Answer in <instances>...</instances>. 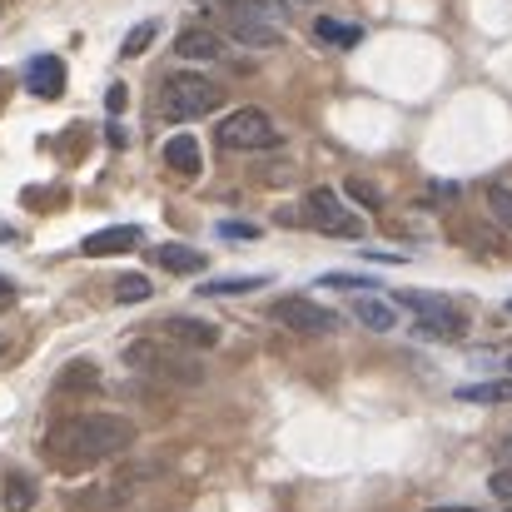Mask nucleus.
Returning a JSON list of instances; mask_svg holds the SVG:
<instances>
[{
  "label": "nucleus",
  "mask_w": 512,
  "mask_h": 512,
  "mask_svg": "<svg viewBox=\"0 0 512 512\" xmlns=\"http://www.w3.org/2000/svg\"><path fill=\"white\" fill-rule=\"evenodd\" d=\"M130 443H135V423H130V418L80 413V418L55 423V428L40 438V453H45L60 473H80V468H95V463H105V458H120Z\"/></svg>",
  "instance_id": "f257e3e1"
},
{
  "label": "nucleus",
  "mask_w": 512,
  "mask_h": 512,
  "mask_svg": "<svg viewBox=\"0 0 512 512\" xmlns=\"http://www.w3.org/2000/svg\"><path fill=\"white\" fill-rule=\"evenodd\" d=\"M219 15H224V30L249 45V50H274L284 40V20H289V5L284 0H214Z\"/></svg>",
  "instance_id": "f03ea898"
},
{
  "label": "nucleus",
  "mask_w": 512,
  "mask_h": 512,
  "mask_svg": "<svg viewBox=\"0 0 512 512\" xmlns=\"http://www.w3.org/2000/svg\"><path fill=\"white\" fill-rule=\"evenodd\" d=\"M125 368L150 373V378H160V383H179V388L204 383V363L189 358V348H179V343H174V348H165V343H155V339L125 343Z\"/></svg>",
  "instance_id": "7ed1b4c3"
},
{
  "label": "nucleus",
  "mask_w": 512,
  "mask_h": 512,
  "mask_svg": "<svg viewBox=\"0 0 512 512\" xmlns=\"http://www.w3.org/2000/svg\"><path fill=\"white\" fill-rule=\"evenodd\" d=\"M224 105V90L209 80V75H194V70H179L160 85V115L184 125V120H204Z\"/></svg>",
  "instance_id": "20e7f679"
},
{
  "label": "nucleus",
  "mask_w": 512,
  "mask_h": 512,
  "mask_svg": "<svg viewBox=\"0 0 512 512\" xmlns=\"http://www.w3.org/2000/svg\"><path fill=\"white\" fill-rule=\"evenodd\" d=\"M214 140H219V150H239V155H249V150H274V145H279V125L269 120V110L244 105V110H234V115L219 120Z\"/></svg>",
  "instance_id": "39448f33"
},
{
  "label": "nucleus",
  "mask_w": 512,
  "mask_h": 512,
  "mask_svg": "<svg viewBox=\"0 0 512 512\" xmlns=\"http://www.w3.org/2000/svg\"><path fill=\"white\" fill-rule=\"evenodd\" d=\"M393 304L413 309V314H418V334H428V339H463V334H468V314H458V309H453L448 299H438V294L398 289Z\"/></svg>",
  "instance_id": "423d86ee"
},
{
  "label": "nucleus",
  "mask_w": 512,
  "mask_h": 512,
  "mask_svg": "<svg viewBox=\"0 0 512 512\" xmlns=\"http://www.w3.org/2000/svg\"><path fill=\"white\" fill-rule=\"evenodd\" d=\"M304 224L319 229V234H334V239H358V234H363V219L348 214V204H343L329 184H319V189L304 194Z\"/></svg>",
  "instance_id": "0eeeda50"
},
{
  "label": "nucleus",
  "mask_w": 512,
  "mask_h": 512,
  "mask_svg": "<svg viewBox=\"0 0 512 512\" xmlns=\"http://www.w3.org/2000/svg\"><path fill=\"white\" fill-rule=\"evenodd\" d=\"M269 314H274L284 329H294V334H334V329H339V314L324 309V304H314V299H304V294H284Z\"/></svg>",
  "instance_id": "6e6552de"
},
{
  "label": "nucleus",
  "mask_w": 512,
  "mask_h": 512,
  "mask_svg": "<svg viewBox=\"0 0 512 512\" xmlns=\"http://www.w3.org/2000/svg\"><path fill=\"white\" fill-rule=\"evenodd\" d=\"M25 90L35 100H60L65 95V60L60 55H35L25 65Z\"/></svg>",
  "instance_id": "1a4fd4ad"
},
{
  "label": "nucleus",
  "mask_w": 512,
  "mask_h": 512,
  "mask_svg": "<svg viewBox=\"0 0 512 512\" xmlns=\"http://www.w3.org/2000/svg\"><path fill=\"white\" fill-rule=\"evenodd\" d=\"M160 339L179 343V348H189V353H204V348H214V343H219V329H214V324H204V319H184V314H174V319L160 324Z\"/></svg>",
  "instance_id": "9d476101"
},
{
  "label": "nucleus",
  "mask_w": 512,
  "mask_h": 512,
  "mask_svg": "<svg viewBox=\"0 0 512 512\" xmlns=\"http://www.w3.org/2000/svg\"><path fill=\"white\" fill-rule=\"evenodd\" d=\"M174 55H179V60H194V65H214V60H224V40H219L214 30L189 25V30L174 35Z\"/></svg>",
  "instance_id": "9b49d317"
},
{
  "label": "nucleus",
  "mask_w": 512,
  "mask_h": 512,
  "mask_svg": "<svg viewBox=\"0 0 512 512\" xmlns=\"http://www.w3.org/2000/svg\"><path fill=\"white\" fill-rule=\"evenodd\" d=\"M140 244V229L135 224H110V229H100V234H85V259H105V254H130Z\"/></svg>",
  "instance_id": "f8f14e48"
},
{
  "label": "nucleus",
  "mask_w": 512,
  "mask_h": 512,
  "mask_svg": "<svg viewBox=\"0 0 512 512\" xmlns=\"http://www.w3.org/2000/svg\"><path fill=\"white\" fill-rule=\"evenodd\" d=\"M353 319L363 329H373V334H393L398 329V304L393 299H358L353 304Z\"/></svg>",
  "instance_id": "ddd939ff"
},
{
  "label": "nucleus",
  "mask_w": 512,
  "mask_h": 512,
  "mask_svg": "<svg viewBox=\"0 0 512 512\" xmlns=\"http://www.w3.org/2000/svg\"><path fill=\"white\" fill-rule=\"evenodd\" d=\"M314 40H319V45H334V50H353V45L363 40V25L334 20V15H319V20H314Z\"/></svg>",
  "instance_id": "4468645a"
},
{
  "label": "nucleus",
  "mask_w": 512,
  "mask_h": 512,
  "mask_svg": "<svg viewBox=\"0 0 512 512\" xmlns=\"http://www.w3.org/2000/svg\"><path fill=\"white\" fill-rule=\"evenodd\" d=\"M165 165H170L179 179H194V174L204 170V155H199V145H194L189 135H174L170 145H165Z\"/></svg>",
  "instance_id": "2eb2a0df"
},
{
  "label": "nucleus",
  "mask_w": 512,
  "mask_h": 512,
  "mask_svg": "<svg viewBox=\"0 0 512 512\" xmlns=\"http://www.w3.org/2000/svg\"><path fill=\"white\" fill-rule=\"evenodd\" d=\"M35 498H40V488H35L30 473H10L5 488H0V508L5 512H30L35 508Z\"/></svg>",
  "instance_id": "dca6fc26"
},
{
  "label": "nucleus",
  "mask_w": 512,
  "mask_h": 512,
  "mask_svg": "<svg viewBox=\"0 0 512 512\" xmlns=\"http://www.w3.org/2000/svg\"><path fill=\"white\" fill-rule=\"evenodd\" d=\"M155 264L170 269V274H199V269H204V254L189 249V244H160V249H155Z\"/></svg>",
  "instance_id": "f3484780"
},
{
  "label": "nucleus",
  "mask_w": 512,
  "mask_h": 512,
  "mask_svg": "<svg viewBox=\"0 0 512 512\" xmlns=\"http://www.w3.org/2000/svg\"><path fill=\"white\" fill-rule=\"evenodd\" d=\"M458 398L463 403H512V373L508 378H488V383H463Z\"/></svg>",
  "instance_id": "a211bd4d"
},
{
  "label": "nucleus",
  "mask_w": 512,
  "mask_h": 512,
  "mask_svg": "<svg viewBox=\"0 0 512 512\" xmlns=\"http://www.w3.org/2000/svg\"><path fill=\"white\" fill-rule=\"evenodd\" d=\"M343 194H348L358 209H368V214H373V209H383V194H378V184H373V179H363V174L343 179Z\"/></svg>",
  "instance_id": "6ab92c4d"
},
{
  "label": "nucleus",
  "mask_w": 512,
  "mask_h": 512,
  "mask_svg": "<svg viewBox=\"0 0 512 512\" xmlns=\"http://www.w3.org/2000/svg\"><path fill=\"white\" fill-rule=\"evenodd\" d=\"M269 284V274H249V279H214V284H204V294H254V289H264Z\"/></svg>",
  "instance_id": "aec40b11"
},
{
  "label": "nucleus",
  "mask_w": 512,
  "mask_h": 512,
  "mask_svg": "<svg viewBox=\"0 0 512 512\" xmlns=\"http://www.w3.org/2000/svg\"><path fill=\"white\" fill-rule=\"evenodd\" d=\"M488 214L512 234V189L508 184H493V189H488Z\"/></svg>",
  "instance_id": "412c9836"
},
{
  "label": "nucleus",
  "mask_w": 512,
  "mask_h": 512,
  "mask_svg": "<svg viewBox=\"0 0 512 512\" xmlns=\"http://www.w3.org/2000/svg\"><path fill=\"white\" fill-rule=\"evenodd\" d=\"M115 299H120V304H140V299H150V279H140V274H125V279L115 284Z\"/></svg>",
  "instance_id": "4be33fe9"
},
{
  "label": "nucleus",
  "mask_w": 512,
  "mask_h": 512,
  "mask_svg": "<svg viewBox=\"0 0 512 512\" xmlns=\"http://www.w3.org/2000/svg\"><path fill=\"white\" fill-rule=\"evenodd\" d=\"M155 35H160V25H155V20L135 25V30H130V40H125V55H145V50L155 45Z\"/></svg>",
  "instance_id": "5701e85b"
},
{
  "label": "nucleus",
  "mask_w": 512,
  "mask_h": 512,
  "mask_svg": "<svg viewBox=\"0 0 512 512\" xmlns=\"http://www.w3.org/2000/svg\"><path fill=\"white\" fill-rule=\"evenodd\" d=\"M319 284H324V289H373L368 274H324Z\"/></svg>",
  "instance_id": "b1692460"
},
{
  "label": "nucleus",
  "mask_w": 512,
  "mask_h": 512,
  "mask_svg": "<svg viewBox=\"0 0 512 512\" xmlns=\"http://www.w3.org/2000/svg\"><path fill=\"white\" fill-rule=\"evenodd\" d=\"M488 493H493L498 503H508V508H512V463H508V468H498V473L488 478Z\"/></svg>",
  "instance_id": "393cba45"
},
{
  "label": "nucleus",
  "mask_w": 512,
  "mask_h": 512,
  "mask_svg": "<svg viewBox=\"0 0 512 512\" xmlns=\"http://www.w3.org/2000/svg\"><path fill=\"white\" fill-rule=\"evenodd\" d=\"M219 234H224V239H244V244H249V239H259V224H249V219H224V224H219Z\"/></svg>",
  "instance_id": "a878e982"
},
{
  "label": "nucleus",
  "mask_w": 512,
  "mask_h": 512,
  "mask_svg": "<svg viewBox=\"0 0 512 512\" xmlns=\"http://www.w3.org/2000/svg\"><path fill=\"white\" fill-rule=\"evenodd\" d=\"M125 100H130V95H125V85H110V95H105V110H110V115H120V110H125Z\"/></svg>",
  "instance_id": "bb28decb"
},
{
  "label": "nucleus",
  "mask_w": 512,
  "mask_h": 512,
  "mask_svg": "<svg viewBox=\"0 0 512 512\" xmlns=\"http://www.w3.org/2000/svg\"><path fill=\"white\" fill-rule=\"evenodd\" d=\"M105 140H110L115 150H125V145H130V135H125V125H120V120H110V130H105Z\"/></svg>",
  "instance_id": "cd10ccee"
},
{
  "label": "nucleus",
  "mask_w": 512,
  "mask_h": 512,
  "mask_svg": "<svg viewBox=\"0 0 512 512\" xmlns=\"http://www.w3.org/2000/svg\"><path fill=\"white\" fill-rule=\"evenodd\" d=\"M10 294H15V284H10V279L0 274V299H10Z\"/></svg>",
  "instance_id": "c85d7f7f"
},
{
  "label": "nucleus",
  "mask_w": 512,
  "mask_h": 512,
  "mask_svg": "<svg viewBox=\"0 0 512 512\" xmlns=\"http://www.w3.org/2000/svg\"><path fill=\"white\" fill-rule=\"evenodd\" d=\"M0 239H15V229H10V224H0Z\"/></svg>",
  "instance_id": "c756f323"
},
{
  "label": "nucleus",
  "mask_w": 512,
  "mask_h": 512,
  "mask_svg": "<svg viewBox=\"0 0 512 512\" xmlns=\"http://www.w3.org/2000/svg\"><path fill=\"white\" fill-rule=\"evenodd\" d=\"M433 512H478V508H433Z\"/></svg>",
  "instance_id": "7c9ffc66"
},
{
  "label": "nucleus",
  "mask_w": 512,
  "mask_h": 512,
  "mask_svg": "<svg viewBox=\"0 0 512 512\" xmlns=\"http://www.w3.org/2000/svg\"><path fill=\"white\" fill-rule=\"evenodd\" d=\"M503 458H508V463H512V438H508V443H503Z\"/></svg>",
  "instance_id": "2f4dec72"
},
{
  "label": "nucleus",
  "mask_w": 512,
  "mask_h": 512,
  "mask_svg": "<svg viewBox=\"0 0 512 512\" xmlns=\"http://www.w3.org/2000/svg\"><path fill=\"white\" fill-rule=\"evenodd\" d=\"M284 5H314V0H284Z\"/></svg>",
  "instance_id": "473e14b6"
},
{
  "label": "nucleus",
  "mask_w": 512,
  "mask_h": 512,
  "mask_svg": "<svg viewBox=\"0 0 512 512\" xmlns=\"http://www.w3.org/2000/svg\"><path fill=\"white\" fill-rule=\"evenodd\" d=\"M508 373H512V343H508Z\"/></svg>",
  "instance_id": "72a5a7b5"
},
{
  "label": "nucleus",
  "mask_w": 512,
  "mask_h": 512,
  "mask_svg": "<svg viewBox=\"0 0 512 512\" xmlns=\"http://www.w3.org/2000/svg\"><path fill=\"white\" fill-rule=\"evenodd\" d=\"M0 353H5V339H0Z\"/></svg>",
  "instance_id": "f704fd0d"
},
{
  "label": "nucleus",
  "mask_w": 512,
  "mask_h": 512,
  "mask_svg": "<svg viewBox=\"0 0 512 512\" xmlns=\"http://www.w3.org/2000/svg\"><path fill=\"white\" fill-rule=\"evenodd\" d=\"M508 314H512V299H508Z\"/></svg>",
  "instance_id": "c9c22d12"
}]
</instances>
